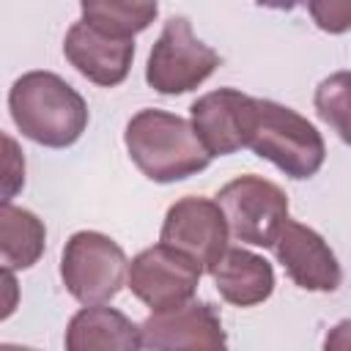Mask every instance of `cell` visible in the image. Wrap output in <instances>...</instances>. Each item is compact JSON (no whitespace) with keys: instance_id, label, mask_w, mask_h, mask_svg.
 Instances as JSON below:
<instances>
[{"instance_id":"52a82bcc","label":"cell","mask_w":351,"mask_h":351,"mask_svg":"<svg viewBox=\"0 0 351 351\" xmlns=\"http://www.w3.org/2000/svg\"><path fill=\"white\" fill-rule=\"evenodd\" d=\"M203 269L167 244H154L132 258L126 280L132 293L148 304L154 313H167L186 304L197 285Z\"/></svg>"},{"instance_id":"9c48e42d","label":"cell","mask_w":351,"mask_h":351,"mask_svg":"<svg viewBox=\"0 0 351 351\" xmlns=\"http://www.w3.org/2000/svg\"><path fill=\"white\" fill-rule=\"evenodd\" d=\"M140 343L148 351H228L219 313L208 302L148 315L140 324Z\"/></svg>"},{"instance_id":"4fadbf2b","label":"cell","mask_w":351,"mask_h":351,"mask_svg":"<svg viewBox=\"0 0 351 351\" xmlns=\"http://www.w3.org/2000/svg\"><path fill=\"white\" fill-rule=\"evenodd\" d=\"M211 277L219 296L236 307L261 304L274 291L271 263L241 247H228L217 261V266L211 269Z\"/></svg>"},{"instance_id":"8fae6325","label":"cell","mask_w":351,"mask_h":351,"mask_svg":"<svg viewBox=\"0 0 351 351\" xmlns=\"http://www.w3.org/2000/svg\"><path fill=\"white\" fill-rule=\"evenodd\" d=\"M274 255L288 277L304 291H337L343 271L329 244L307 225L288 219L274 239Z\"/></svg>"},{"instance_id":"9a60e30c","label":"cell","mask_w":351,"mask_h":351,"mask_svg":"<svg viewBox=\"0 0 351 351\" xmlns=\"http://www.w3.org/2000/svg\"><path fill=\"white\" fill-rule=\"evenodd\" d=\"M47 244L44 222L19 206L0 203V266L3 269H30Z\"/></svg>"},{"instance_id":"3957f363","label":"cell","mask_w":351,"mask_h":351,"mask_svg":"<svg viewBox=\"0 0 351 351\" xmlns=\"http://www.w3.org/2000/svg\"><path fill=\"white\" fill-rule=\"evenodd\" d=\"M247 148L296 181L315 176L326 156L321 132L296 110L269 99H255V121Z\"/></svg>"},{"instance_id":"6da1fadb","label":"cell","mask_w":351,"mask_h":351,"mask_svg":"<svg viewBox=\"0 0 351 351\" xmlns=\"http://www.w3.org/2000/svg\"><path fill=\"white\" fill-rule=\"evenodd\" d=\"M8 110L16 129L38 145L69 148L88 126L85 99L52 71H27L8 90Z\"/></svg>"},{"instance_id":"ffe728a7","label":"cell","mask_w":351,"mask_h":351,"mask_svg":"<svg viewBox=\"0 0 351 351\" xmlns=\"http://www.w3.org/2000/svg\"><path fill=\"white\" fill-rule=\"evenodd\" d=\"M19 304V282L16 277L0 266V321L11 318Z\"/></svg>"},{"instance_id":"7c38bea8","label":"cell","mask_w":351,"mask_h":351,"mask_svg":"<svg viewBox=\"0 0 351 351\" xmlns=\"http://www.w3.org/2000/svg\"><path fill=\"white\" fill-rule=\"evenodd\" d=\"M63 55L82 77H88L96 85L112 88L123 82L129 74V66L134 58V41L104 36L80 19L66 33Z\"/></svg>"},{"instance_id":"277c9868","label":"cell","mask_w":351,"mask_h":351,"mask_svg":"<svg viewBox=\"0 0 351 351\" xmlns=\"http://www.w3.org/2000/svg\"><path fill=\"white\" fill-rule=\"evenodd\" d=\"M129 261L123 250L104 233L80 230L74 233L60 258V277L66 291L85 307L110 302L126 280Z\"/></svg>"},{"instance_id":"e0dca14e","label":"cell","mask_w":351,"mask_h":351,"mask_svg":"<svg viewBox=\"0 0 351 351\" xmlns=\"http://www.w3.org/2000/svg\"><path fill=\"white\" fill-rule=\"evenodd\" d=\"M348 74L340 71L329 80H324L318 85V93H315V107H318V115L332 123L343 140H348V126H346V115H348Z\"/></svg>"},{"instance_id":"7a4b0ae2","label":"cell","mask_w":351,"mask_h":351,"mask_svg":"<svg viewBox=\"0 0 351 351\" xmlns=\"http://www.w3.org/2000/svg\"><path fill=\"white\" fill-rule=\"evenodd\" d=\"M123 143L140 173L156 184L184 181L211 162L189 121L165 110H140L126 123Z\"/></svg>"},{"instance_id":"7402d4cb","label":"cell","mask_w":351,"mask_h":351,"mask_svg":"<svg viewBox=\"0 0 351 351\" xmlns=\"http://www.w3.org/2000/svg\"><path fill=\"white\" fill-rule=\"evenodd\" d=\"M0 351H38L30 346H16V343H0Z\"/></svg>"},{"instance_id":"ba28073f","label":"cell","mask_w":351,"mask_h":351,"mask_svg":"<svg viewBox=\"0 0 351 351\" xmlns=\"http://www.w3.org/2000/svg\"><path fill=\"white\" fill-rule=\"evenodd\" d=\"M162 244L192 258L203 271H211L228 250V225L219 206L195 195L176 200L162 222Z\"/></svg>"},{"instance_id":"2e32d148","label":"cell","mask_w":351,"mask_h":351,"mask_svg":"<svg viewBox=\"0 0 351 351\" xmlns=\"http://www.w3.org/2000/svg\"><path fill=\"white\" fill-rule=\"evenodd\" d=\"M82 22L112 38H134L156 16V3H82Z\"/></svg>"},{"instance_id":"8992f818","label":"cell","mask_w":351,"mask_h":351,"mask_svg":"<svg viewBox=\"0 0 351 351\" xmlns=\"http://www.w3.org/2000/svg\"><path fill=\"white\" fill-rule=\"evenodd\" d=\"M214 203L225 217L228 233L244 244L271 247L288 222V195L261 176H239L228 181Z\"/></svg>"},{"instance_id":"ac0fdd59","label":"cell","mask_w":351,"mask_h":351,"mask_svg":"<svg viewBox=\"0 0 351 351\" xmlns=\"http://www.w3.org/2000/svg\"><path fill=\"white\" fill-rule=\"evenodd\" d=\"M25 186V154L19 143L0 132V203L16 197Z\"/></svg>"},{"instance_id":"44dd1931","label":"cell","mask_w":351,"mask_h":351,"mask_svg":"<svg viewBox=\"0 0 351 351\" xmlns=\"http://www.w3.org/2000/svg\"><path fill=\"white\" fill-rule=\"evenodd\" d=\"M324 351H348V321H340L332 335H326Z\"/></svg>"},{"instance_id":"5bb4252c","label":"cell","mask_w":351,"mask_h":351,"mask_svg":"<svg viewBox=\"0 0 351 351\" xmlns=\"http://www.w3.org/2000/svg\"><path fill=\"white\" fill-rule=\"evenodd\" d=\"M140 326L115 307H82L66 326V351H140Z\"/></svg>"},{"instance_id":"d6986e66","label":"cell","mask_w":351,"mask_h":351,"mask_svg":"<svg viewBox=\"0 0 351 351\" xmlns=\"http://www.w3.org/2000/svg\"><path fill=\"white\" fill-rule=\"evenodd\" d=\"M310 14L315 16V25L329 33H343L348 27L351 5L348 3H313Z\"/></svg>"},{"instance_id":"30bf717a","label":"cell","mask_w":351,"mask_h":351,"mask_svg":"<svg viewBox=\"0 0 351 351\" xmlns=\"http://www.w3.org/2000/svg\"><path fill=\"white\" fill-rule=\"evenodd\" d=\"M252 121L255 99L233 88H219L192 104L189 126L208 156H228L239 148H247Z\"/></svg>"},{"instance_id":"5b68a950","label":"cell","mask_w":351,"mask_h":351,"mask_svg":"<svg viewBox=\"0 0 351 351\" xmlns=\"http://www.w3.org/2000/svg\"><path fill=\"white\" fill-rule=\"evenodd\" d=\"M219 66V55L203 44L186 16H170L148 55L145 82L165 96L195 90Z\"/></svg>"}]
</instances>
